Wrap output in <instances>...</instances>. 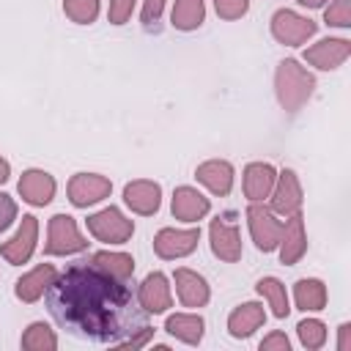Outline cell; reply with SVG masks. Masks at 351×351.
Here are the masks:
<instances>
[{"instance_id": "cell-1", "label": "cell", "mask_w": 351, "mask_h": 351, "mask_svg": "<svg viewBox=\"0 0 351 351\" xmlns=\"http://www.w3.org/2000/svg\"><path fill=\"white\" fill-rule=\"evenodd\" d=\"M47 302L60 326L99 343L118 346L145 326V310H134L126 282L99 271L90 263H80L58 274L47 288Z\"/></svg>"}, {"instance_id": "cell-32", "label": "cell", "mask_w": 351, "mask_h": 351, "mask_svg": "<svg viewBox=\"0 0 351 351\" xmlns=\"http://www.w3.org/2000/svg\"><path fill=\"white\" fill-rule=\"evenodd\" d=\"M214 8L219 19H241L250 11V0H214Z\"/></svg>"}, {"instance_id": "cell-35", "label": "cell", "mask_w": 351, "mask_h": 351, "mask_svg": "<svg viewBox=\"0 0 351 351\" xmlns=\"http://www.w3.org/2000/svg\"><path fill=\"white\" fill-rule=\"evenodd\" d=\"M162 8H165V0H143V14H140L143 25H145V27L156 25L159 16H162Z\"/></svg>"}, {"instance_id": "cell-17", "label": "cell", "mask_w": 351, "mask_h": 351, "mask_svg": "<svg viewBox=\"0 0 351 351\" xmlns=\"http://www.w3.org/2000/svg\"><path fill=\"white\" fill-rule=\"evenodd\" d=\"M173 282H176V293H178V299H181L184 307L197 310V307H206V304H208L211 288H208V282H206L203 274H197V271L181 266V269H176Z\"/></svg>"}, {"instance_id": "cell-16", "label": "cell", "mask_w": 351, "mask_h": 351, "mask_svg": "<svg viewBox=\"0 0 351 351\" xmlns=\"http://www.w3.org/2000/svg\"><path fill=\"white\" fill-rule=\"evenodd\" d=\"M137 304L145 310V313H165L170 304H173V293H170V280L162 274V271H151L140 288H137Z\"/></svg>"}, {"instance_id": "cell-8", "label": "cell", "mask_w": 351, "mask_h": 351, "mask_svg": "<svg viewBox=\"0 0 351 351\" xmlns=\"http://www.w3.org/2000/svg\"><path fill=\"white\" fill-rule=\"evenodd\" d=\"M200 241V228H162L154 236V252L162 261H176V258H186L197 250Z\"/></svg>"}, {"instance_id": "cell-24", "label": "cell", "mask_w": 351, "mask_h": 351, "mask_svg": "<svg viewBox=\"0 0 351 351\" xmlns=\"http://www.w3.org/2000/svg\"><path fill=\"white\" fill-rule=\"evenodd\" d=\"M293 302L304 313H318L326 307V285L318 277H302L293 285Z\"/></svg>"}, {"instance_id": "cell-28", "label": "cell", "mask_w": 351, "mask_h": 351, "mask_svg": "<svg viewBox=\"0 0 351 351\" xmlns=\"http://www.w3.org/2000/svg\"><path fill=\"white\" fill-rule=\"evenodd\" d=\"M22 348L25 351H55L58 348V335L49 324L33 321L22 335Z\"/></svg>"}, {"instance_id": "cell-34", "label": "cell", "mask_w": 351, "mask_h": 351, "mask_svg": "<svg viewBox=\"0 0 351 351\" xmlns=\"http://www.w3.org/2000/svg\"><path fill=\"white\" fill-rule=\"evenodd\" d=\"M16 219V203L14 197H8L5 192H0V233L5 228H11V222Z\"/></svg>"}, {"instance_id": "cell-30", "label": "cell", "mask_w": 351, "mask_h": 351, "mask_svg": "<svg viewBox=\"0 0 351 351\" xmlns=\"http://www.w3.org/2000/svg\"><path fill=\"white\" fill-rule=\"evenodd\" d=\"M99 0H63V14L77 25H90L99 16Z\"/></svg>"}, {"instance_id": "cell-31", "label": "cell", "mask_w": 351, "mask_h": 351, "mask_svg": "<svg viewBox=\"0 0 351 351\" xmlns=\"http://www.w3.org/2000/svg\"><path fill=\"white\" fill-rule=\"evenodd\" d=\"M324 22L329 27H351V0H332L324 11Z\"/></svg>"}, {"instance_id": "cell-22", "label": "cell", "mask_w": 351, "mask_h": 351, "mask_svg": "<svg viewBox=\"0 0 351 351\" xmlns=\"http://www.w3.org/2000/svg\"><path fill=\"white\" fill-rule=\"evenodd\" d=\"M263 321H266L263 304H258V302H244V304H239V307L228 315V332H230V337L244 340V337H250L255 329H261Z\"/></svg>"}, {"instance_id": "cell-2", "label": "cell", "mask_w": 351, "mask_h": 351, "mask_svg": "<svg viewBox=\"0 0 351 351\" xmlns=\"http://www.w3.org/2000/svg\"><path fill=\"white\" fill-rule=\"evenodd\" d=\"M315 90V77L293 58H285L274 71V93L285 112H299Z\"/></svg>"}, {"instance_id": "cell-14", "label": "cell", "mask_w": 351, "mask_h": 351, "mask_svg": "<svg viewBox=\"0 0 351 351\" xmlns=\"http://www.w3.org/2000/svg\"><path fill=\"white\" fill-rule=\"evenodd\" d=\"M55 189H58L55 178H52L47 170H36V167H33V170H25L22 178H19V184H16L19 197H22L25 203L36 206V208L49 206L52 197H55Z\"/></svg>"}, {"instance_id": "cell-29", "label": "cell", "mask_w": 351, "mask_h": 351, "mask_svg": "<svg viewBox=\"0 0 351 351\" xmlns=\"http://www.w3.org/2000/svg\"><path fill=\"white\" fill-rule=\"evenodd\" d=\"M296 335H299V343L307 348V351H318L324 343H326V326L324 321L318 318H304L296 324Z\"/></svg>"}, {"instance_id": "cell-36", "label": "cell", "mask_w": 351, "mask_h": 351, "mask_svg": "<svg viewBox=\"0 0 351 351\" xmlns=\"http://www.w3.org/2000/svg\"><path fill=\"white\" fill-rule=\"evenodd\" d=\"M291 340L285 337V332H271L261 340V351H288Z\"/></svg>"}, {"instance_id": "cell-39", "label": "cell", "mask_w": 351, "mask_h": 351, "mask_svg": "<svg viewBox=\"0 0 351 351\" xmlns=\"http://www.w3.org/2000/svg\"><path fill=\"white\" fill-rule=\"evenodd\" d=\"M324 3H329V0H299L302 8H321Z\"/></svg>"}, {"instance_id": "cell-37", "label": "cell", "mask_w": 351, "mask_h": 351, "mask_svg": "<svg viewBox=\"0 0 351 351\" xmlns=\"http://www.w3.org/2000/svg\"><path fill=\"white\" fill-rule=\"evenodd\" d=\"M337 351H351V324H340V329H337Z\"/></svg>"}, {"instance_id": "cell-19", "label": "cell", "mask_w": 351, "mask_h": 351, "mask_svg": "<svg viewBox=\"0 0 351 351\" xmlns=\"http://www.w3.org/2000/svg\"><path fill=\"white\" fill-rule=\"evenodd\" d=\"M170 211H173V217L181 219V222H200V219L211 211V203H208V197L200 195L195 186H176Z\"/></svg>"}, {"instance_id": "cell-12", "label": "cell", "mask_w": 351, "mask_h": 351, "mask_svg": "<svg viewBox=\"0 0 351 351\" xmlns=\"http://www.w3.org/2000/svg\"><path fill=\"white\" fill-rule=\"evenodd\" d=\"M351 55V41L348 38H321L318 44L304 49V60L321 71H332L337 66H343Z\"/></svg>"}, {"instance_id": "cell-15", "label": "cell", "mask_w": 351, "mask_h": 351, "mask_svg": "<svg viewBox=\"0 0 351 351\" xmlns=\"http://www.w3.org/2000/svg\"><path fill=\"white\" fill-rule=\"evenodd\" d=\"M123 203L134 211V214H143V217H151L159 211L162 206V186L156 181H148V178H137V181H129L123 186Z\"/></svg>"}, {"instance_id": "cell-18", "label": "cell", "mask_w": 351, "mask_h": 351, "mask_svg": "<svg viewBox=\"0 0 351 351\" xmlns=\"http://www.w3.org/2000/svg\"><path fill=\"white\" fill-rule=\"evenodd\" d=\"M55 277H58V269H55L52 263H38L36 269H30L27 274H22V277L16 280L14 293H16L19 302L33 304V302H38V299L47 293V288L55 282Z\"/></svg>"}, {"instance_id": "cell-21", "label": "cell", "mask_w": 351, "mask_h": 351, "mask_svg": "<svg viewBox=\"0 0 351 351\" xmlns=\"http://www.w3.org/2000/svg\"><path fill=\"white\" fill-rule=\"evenodd\" d=\"M274 178H277V170L269 162H250L244 167V197L250 203L266 200L271 195Z\"/></svg>"}, {"instance_id": "cell-38", "label": "cell", "mask_w": 351, "mask_h": 351, "mask_svg": "<svg viewBox=\"0 0 351 351\" xmlns=\"http://www.w3.org/2000/svg\"><path fill=\"white\" fill-rule=\"evenodd\" d=\"M8 176H11V165L0 156V184H5V181H8Z\"/></svg>"}, {"instance_id": "cell-7", "label": "cell", "mask_w": 351, "mask_h": 351, "mask_svg": "<svg viewBox=\"0 0 351 351\" xmlns=\"http://www.w3.org/2000/svg\"><path fill=\"white\" fill-rule=\"evenodd\" d=\"M66 192H69L71 206L88 208V206L101 203L104 197H110L112 181L107 176H99V173H74L69 186H66Z\"/></svg>"}, {"instance_id": "cell-13", "label": "cell", "mask_w": 351, "mask_h": 351, "mask_svg": "<svg viewBox=\"0 0 351 351\" xmlns=\"http://www.w3.org/2000/svg\"><path fill=\"white\" fill-rule=\"evenodd\" d=\"M277 250H280V263H285V266L299 263L302 255L307 252V233H304V217H302V211L288 214V222L282 225Z\"/></svg>"}, {"instance_id": "cell-4", "label": "cell", "mask_w": 351, "mask_h": 351, "mask_svg": "<svg viewBox=\"0 0 351 351\" xmlns=\"http://www.w3.org/2000/svg\"><path fill=\"white\" fill-rule=\"evenodd\" d=\"M88 250V239L80 233L74 217L69 214H55L47 225V244L44 252L47 255H74Z\"/></svg>"}, {"instance_id": "cell-3", "label": "cell", "mask_w": 351, "mask_h": 351, "mask_svg": "<svg viewBox=\"0 0 351 351\" xmlns=\"http://www.w3.org/2000/svg\"><path fill=\"white\" fill-rule=\"evenodd\" d=\"M85 225H88V233L104 244H126L134 233V222L115 206H107V208L90 214L85 219Z\"/></svg>"}, {"instance_id": "cell-20", "label": "cell", "mask_w": 351, "mask_h": 351, "mask_svg": "<svg viewBox=\"0 0 351 351\" xmlns=\"http://www.w3.org/2000/svg\"><path fill=\"white\" fill-rule=\"evenodd\" d=\"M195 178L211 192V195H228L233 189V165L225 162V159H208V162H200L197 170H195Z\"/></svg>"}, {"instance_id": "cell-26", "label": "cell", "mask_w": 351, "mask_h": 351, "mask_svg": "<svg viewBox=\"0 0 351 351\" xmlns=\"http://www.w3.org/2000/svg\"><path fill=\"white\" fill-rule=\"evenodd\" d=\"M176 30H197L206 22V3L203 0H176L173 3V16H170Z\"/></svg>"}, {"instance_id": "cell-33", "label": "cell", "mask_w": 351, "mask_h": 351, "mask_svg": "<svg viewBox=\"0 0 351 351\" xmlns=\"http://www.w3.org/2000/svg\"><path fill=\"white\" fill-rule=\"evenodd\" d=\"M132 8H134V0H110L107 19H110L112 25H123V22L132 16Z\"/></svg>"}, {"instance_id": "cell-11", "label": "cell", "mask_w": 351, "mask_h": 351, "mask_svg": "<svg viewBox=\"0 0 351 351\" xmlns=\"http://www.w3.org/2000/svg\"><path fill=\"white\" fill-rule=\"evenodd\" d=\"M271 211L274 214H282V217H288V214H296L299 208H302V184H299V178H296V173L293 170H282V173H277V178H274V186H271Z\"/></svg>"}, {"instance_id": "cell-23", "label": "cell", "mask_w": 351, "mask_h": 351, "mask_svg": "<svg viewBox=\"0 0 351 351\" xmlns=\"http://www.w3.org/2000/svg\"><path fill=\"white\" fill-rule=\"evenodd\" d=\"M165 329H167L176 340H181V343H186V346H197V343L203 340L206 321H203L197 313H176V315H170V318L165 321Z\"/></svg>"}, {"instance_id": "cell-25", "label": "cell", "mask_w": 351, "mask_h": 351, "mask_svg": "<svg viewBox=\"0 0 351 351\" xmlns=\"http://www.w3.org/2000/svg\"><path fill=\"white\" fill-rule=\"evenodd\" d=\"M88 263L96 266L99 271L115 277V280H123V282L134 274V258H132L129 252H110V250H101V252H93Z\"/></svg>"}, {"instance_id": "cell-27", "label": "cell", "mask_w": 351, "mask_h": 351, "mask_svg": "<svg viewBox=\"0 0 351 351\" xmlns=\"http://www.w3.org/2000/svg\"><path fill=\"white\" fill-rule=\"evenodd\" d=\"M255 291L269 302L274 318H288V313H291L288 291H285V285H282L277 277H261L258 285H255Z\"/></svg>"}, {"instance_id": "cell-9", "label": "cell", "mask_w": 351, "mask_h": 351, "mask_svg": "<svg viewBox=\"0 0 351 351\" xmlns=\"http://www.w3.org/2000/svg\"><path fill=\"white\" fill-rule=\"evenodd\" d=\"M36 241H38V219L33 214H25L16 233L0 244V255L11 263V266H22L30 261V255L36 252Z\"/></svg>"}, {"instance_id": "cell-10", "label": "cell", "mask_w": 351, "mask_h": 351, "mask_svg": "<svg viewBox=\"0 0 351 351\" xmlns=\"http://www.w3.org/2000/svg\"><path fill=\"white\" fill-rule=\"evenodd\" d=\"M208 244H211V252L225 261V263H236L241 258V236H239V225L236 222H228L222 217L211 219L208 225Z\"/></svg>"}, {"instance_id": "cell-6", "label": "cell", "mask_w": 351, "mask_h": 351, "mask_svg": "<svg viewBox=\"0 0 351 351\" xmlns=\"http://www.w3.org/2000/svg\"><path fill=\"white\" fill-rule=\"evenodd\" d=\"M315 30H318V25L313 19H307V16H302V14L291 11V8H280L271 16V36L285 47L304 44L307 38L315 36Z\"/></svg>"}, {"instance_id": "cell-5", "label": "cell", "mask_w": 351, "mask_h": 351, "mask_svg": "<svg viewBox=\"0 0 351 351\" xmlns=\"http://www.w3.org/2000/svg\"><path fill=\"white\" fill-rule=\"evenodd\" d=\"M247 225H250V236L255 241V247L261 252H274L280 244V233H282V222L277 219V214L263 206V203H250L247 206Z\"/></svg>"}]
</instances>
